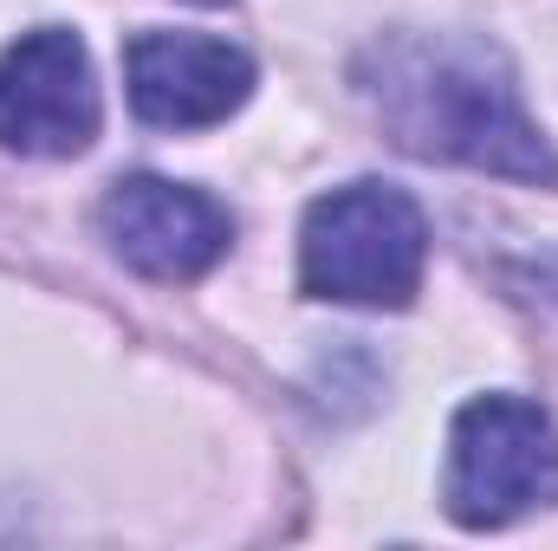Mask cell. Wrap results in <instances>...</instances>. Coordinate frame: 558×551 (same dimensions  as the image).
<instances>
[{
    "label": "cell",
    "mask_w": 558,
    "mask_h": 551,
    "mask_svg": "<svg viewBox=\"0 0 558 551\" xmlns=\"http://www.w3.org/2000/svg\"><path fill=\"white\" fill-rule=\"evenodd\" d=\"M105 124L92 52L65 26L20 33L0 52V149L13 156H85Z\"/></svg>",
    "instance_id": "obj_4"
},
{
    "label": "cell",
    "mask_w": 558,
    "mask_h": 551,
    "mask_svg": "<svg viewBox=\"0 0 558 551\" xmlns=\"http://www.w3.org/2000/svg\"><path fill=\"white\" fill-rule=\"evenodd\" d=\"M98 234L105 247L156 285H189L208 267L228 260L234 247V221L215 195L162 182V175H124L105 188L98 201Z\"/></svg>",
    "instance_id": "obj_5"
},
{
    "label": "cell",
    "mask_w": 558,
    "mask_h": 551,
    "mask_svg": "<svg viewBox=\"0 0 558 551\" xmlns=\"http://www.w3.org/2000/svg\"><path fill=\"white\" fill-rule=\"evenodd\" d=\"M448 519L468 532H500L558 500V428L526 396H474L448 428L441 474Z\"/></svg>",
    "instance_id": "obj_3"
},
{
    "label": "cell",
    "mask_w": 558,
    "mask_h": 551,
    "mask_svg": "<svg viewBox=\"0 0 558 551\" xmlns=\"http://www.w3.org/2000/svg\"><path fill=\"white\" fill-rule=\"evenodd\" d=\"M357 98L384 137L422 162H461L507 182H558V149L526 118L500 46L474 33H384L357 59Z\"/></svg>",
    "instance_id": "obj_1"
},
{
    "label": "cell",
    "mask_w": 558,
    "mask_h": 551,
    "mask_svg": "<svg viewBox=\"0 0 558 551\" xmlns=\"http://www.w3.org/2000/svg\"><path fill=\"white\" fill-rule=\"evenodd\" d=\"M500 285H507V298H513V305H526V311H533V325H539V331H553V338H558V247H553V254L520 260V267H507Z\"/></svg>",
    "instance_id": "obj_7"
},
{
    "label": "cell",
    "mask_w": 558,
    "mask_h": 551,
    "mask_svg": "<svg viewBox=\"0 0 558 551\" xmlns=\"http://www.w3.org/2000/svg\"><path fill=\"white\" fill-rule=\"evenodd\" d=\"M124 91L156 131H208L247 105L254 59L208 33H137L124 46Z\"/></svg>",
    "instance_id": "obj_6"
},
{
    "label": "cell",
    "mask_w": 558,
    "mask_h": 551,
    "mask_svg": "<svg viewBox=\"0 0 558 551\" xmlns=\"http://www.w3.org/2000/svg\"><path fill=\"white\" fill-rule=\"evenodd\" d=\"M195 7H221V0H195Z\"/></svg>",
    "instance_id": "obj_8"
},
{
    "label": "cell",
    "mask_w": 558,
    "mask_h": 551,
    "mask_svg": "<svg viewBox=\"0 0 558 551\" xmlns=\"http://www.w3.org/2000/svg\"><path fill=\"white\" fill-rule=\"evenodd\" d=\"M428 221L390 182H344L305 208L299 228V285L305 298L403 311L422 292Z\"/></svg>",
    "instance_id": "obj_2"
}]
</instances>
